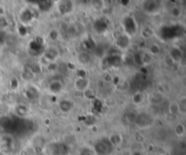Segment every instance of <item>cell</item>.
<instances>
[{"instance_id":"cell-9","label":"cell","mask_w":186,"mask_h":155,"mask_svg":"<svg viewBox=\"0 0 186 155\" xmlns=\"http://www.w3.org/2000/svg\"><path fill=\"white\" fill-rule=\"evenodd\" d=\"M75 107V102L71 99H63L58 103V109L61 113H70Z\"/></svg>"},{"instance_id":"cell-7","label":"cell","mask_w":186,"mask_h":155,"mask_svg":"<svg viewBox=\"0 0 186 155\" xmlns=\"http://www.w3.org/2000/svg\"><path fill=\"white\" fill-rule=\"evenodd\" d=\"M57 9L62 15H69L74 12L75 10V4L73 1L65 0V1H60L57 5Z\"/></svg>"},{"instance_id":"cell-14","label":"cell","mask_w":186,"mask_h":155,"mask_svg":"<svg viewBox=\"0 0 186 155\" xmlns=\"http://www.w3.org/2000/svg\"><path fill=\"white\" fill-rule=\"evenodd\" d=\"M168 112L171 115L176 116L181 113V104L177 102H171L168 106Z\"/></svg>"},{"instance_id":"cell-15","label":"cell","mask_w":186,"mask_h":155,"mask_svg":"<svg viewBox=\"0 0 186 155\" xmlns=\"http://www.w3.org/2000/svg\"><path fill=\"white\" fill-rule=\"evenodd\" d=\"M170 56L173 57V59L175 61V63L177 62H179L184 56H183V51L179 48V47H173L170 50V52L168 53Z\"/></svg>"},{"instance_id":"cell-26","label":"cell","mask_w":186,"mask_h":155,"mask_svg":"<svg viewBox=\"0 0 186 155\" xmlns=\"http://www.w3.org/2000/svg\"><path fill=\"white\" fill-rule=\"evenodd\" d=\"M0 80H1V75H0Z\"/></svg>"},{"instance_id":"cell-19","label":"cell","mask_w":186,"mask_h":155,"mask_svg":"<svg viewBox=\"0 0 186 155\" xmlns=\"http://www.w3.org/2000/svg\"><path fill=\"white\" fill-rule=\"evenodd\" d=\"M153 34H154L153 30L150 26L144 27L141 31V35L144 39H149V38H151L153 35Z\"/></svg>"},{"instance_id":"cell-4","label":"cell","mask_w":186,"mask_h":155,"mask_svg":"<svg viewBox=\"0 0 186 155\" xmlns=\"http://www.w3.org/2000/svg\"><path fill=\"white\" fill-rule=\"evenodd\" d=\"M60 56L59 50L56 46H49V47L46 48L44 53H43V57L44 59L48 62V63H54L56 62Z\"/></svg>"},{"instance_id":"cell-13","label":"cell","mask_w":186,"mask_h":155,"mask_svg":"<svg viewBox=\"0 0 186 155\" xmlns=\"http://www.w3.org/2000/svg\"><path fill=\"white\" fill-rule=\"evenodd\" d=\"M170 14V17L174 18V19H178L182 17L183 15V9H182V6L179 5H173L171 8H170L169 11Z\"/></svg>"},{"instance_id":"cell-21","label":"cell","mask_w":186,"mask_h":155,"mask_svg":"<svg viewBox=\"0 0 186 155\" xmlns=\"http://www.w3.org/2000/svg\"><path fill=\"white\" fill-rule=\"evenodd\" d=\"M152 58H153V56L150 55L148 52L142 53V60H143V65H150L151 62H152Z\"/></svg>"},{"instance_id":"cell-2","label":"cell","mask_w":186,"mask_h":155,"mask_svg":"<svg viewBox=\"0 0 186 155\" xmlns=\"http://www.w3.org/2000/svg\"><path fill=\"white\" fill-rule=\"evenodd\" d=\"M162 8V5L160 1H154V0H151V1H144L142 5V9L145 14H148L151 15H157Z\"/></svg>"},{"instance_id":"cell-22","label":"cell","mask_w":186,"mask_h":155,"mask_svg":"<svg viewBox=\"0 0 186 155\" xmlns=\"http://www.w3.org/2000/svg\"><path fill=\"white\" fill-rule=\"evenodd\" d=\"M164 63L167 65V66H169V67H171V66H173V65H175V61L173 59V57L169 55V54H166V55L164 56Z\"/></svg>"},{"instance_id":"cell-18","label":"cell","mask_w":186,"mask_h":155,"mask_svg":"<svg viewBox=\"0 0 186 155\" xmlns=\"http://www.w3.org/2000/svg\"><path fill=\"white\" fill-rule=\"evenodd\" d=\"M15 112L17 113V115L20 116V117H25V116H26L28 113V109L24 104H18L15 106Z\"/></svg>"},{"instance_id":"cell-23","label":"cell","mask_w":186,"mask_h":155,"mask_svg":"<svg viewBox=\"0 0 186 155\" xmlns=\"http://www.w3.org/2000/svg\"><path fill=\"white\" fill-rule=\"evenodd\" d=\"M113 80H114V76L111 74V73H109V72H104V73L102 81L104 83H110L113 82Z\"/></svg>"},{"instance_id":"cell-17","label":"cell","mask_w":186,"mask_h":155,"mask_svg":"<svg viewBox=\"0 0 186 155\" xmlns=\"http://www.w3.org/2000/svg\"><path fill=\"white\" fill-rule=\"evenodd\" d=\"M174 133H175L177 137H179V138L184 137L186 130H185V126H184L183 123H182V122L177 123L174 127Z\"/></svg>"},{"instance_id":"cell-8","label":"cell","mask_w":186,"mask_h":155,"mask_svg":"<svg viewBox=\"0 0 186 155\" xmlns=\"http://www.w3.org/2000/svg\"><path fill=\"white\" fill-rule=\"evenodd\" d=\"M18 18L20 20V22L22 23V25L27 26L35 19L34 12L29 8H24L19 13Z\"/></svg>"},{"instance_id":"cell-5","label":"cell","mask_w":186,"mask_h":155,"mask_svg":"<svg viewBox=\"0 0 186 155\" xmlns=\"http://www.w3.org/2000/svg\"><path fill=\"white\" fill-rule=\"evenodd\" d=\"M64 90V83L62 81L56 79L51 81L47 85V92L52 95H58Z\"/></svg>"},{"instance_id":"cell-6","label":"cell","mask_w":186,"mask_h":155,"mask_svg":"<svg viewBox=\"0 0 186 155\" xmlns=\"http://www.w3.org/2000/svg\"><path fill=\"white\" fill-rule=\"evenodd\" d=\"M152 118L149 114H147L146 113H140L137 116H136V119H135V123L138 127L140 128H147L148 126H150L152 124Z\"/></svg>"},{"instance_id":"cell-20","label":"cell","mask_w":186,"mask_h":155,"mask_svg":"<svg viewBox=\"0 0 186 155\" xmlns=\"http://www.w3.org/2000/svg\"><path fill=\"white\" fill-rule=\"evenodd\" d=\"M121 142H122V136L120 134L114 133L109 137V142H111L114 145H117V144L121 143Z\"/></svg>"},{"instance_id":"cell-11","label":"cell","mask_w":186,"mask_h":155,"mask_svg":"<svg viewBox=\"0 0 186 155\" xmlns=\"http://www.w3.org/2000/svg\"><path fill=\"white\" fill-rule=\"evenodd\" d=\"M129 39L130 38L125 34H121L116 39L115 44L120 49H126L129 46Z\"/></svg>"},{"instance_id":"cell-25","label":"cell","mask_w":186,"mask_h":155,"mask_svg":"<svg viewBox=\"0 0 186 155\" xmlns=\"http://www.w3.org/2000/svg\"><path fill=\"white\" fill-rule=\"evenodd\" d=\"M12 81H11V88L12 89H17V87H18V81H17V78H13V79H11Z\"/></svg>"},{"instance_id":"cell-12","label":"cell","mask_w":186,"mask_h":155,"mask_svg":"<svg viewBox=\"0 0 186 155\" xmlns=\"http://www.w3.org/2000/svg\"><path fill=\"white\" fill-rule=\"evenodd\" d=\"M145 99V95L141 91H137L132 95V102L134 105H141Z\"/></svg>"},{"instance_id":"cell-16","label":"cell","mask_w":186,"mask_h":155,"mask_svg":"<svg viewBox=\"0 0 186 155\" xmlns=\"http://www.w3.org/2000/svg\"><path fill=\"white\" fill-rule=\"evenodd\" d=\"M148 52L152 56H159L162 52V47L158 43H152L150 44L148 47Z\"/></svg>"},{"instance_id":"cell-24","label":"cell","mask_w":186,"mask_h":155,"mask_svg":"<svg viewBox=\"0 0 186 155\" xmlns=\"http://www.w3.org/2000/svg\"><path fill=\"white\" fill-rule=\"evenodd\" d=\"M134 62L136 65L142 66L143 65V60H142V53H136L134 55Z\"/></svg>"},{"instance_id":"cell-10","label":"cell","mask_w":186,"mask_h":155,"mask_svg":"<svg viewBox=\"0 0 186 155\" xmlns=\"http://www.w3.org/2000/svg\"><path fill=\"white\" fill-rule=\"evenodd\" d=\"M76 60L78 62V64L82 65H87L92 62V56L86 51H82L78 53V55L76 56Z\"/></svg>"},{"instance_id":"cell-1","label":"cell","mask_w":186,"mask_h":155,"mask_svg":"<svg viewBox=\"0 0 186 155\" xmlns=\"http://www.w3.org/2000/svg\"><path fill=\"white\" fill-rule=\"evenodd\" d=\"M122 24H123V30H125V33L123 34H125L129 38L136 35L137 30H138V25L134 17H131V15H127V17H125L123 19Z\"/></svg>"},{"instance_id":"cell-3","label":"cell","mask_w":186,"mask_h":155,"mask_svg":"<svg viewBox=\"0 0 186 155\" xmlns=\"http://www.w3.org/2000/svg\"><path fill=\"white\" fill-rule=\"evenodd\" d=\"M74 88L78 92H86L90 88V79L86 76H77L74 81Z\"/></svg>"}]
</instances>
